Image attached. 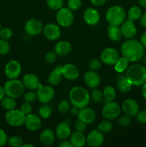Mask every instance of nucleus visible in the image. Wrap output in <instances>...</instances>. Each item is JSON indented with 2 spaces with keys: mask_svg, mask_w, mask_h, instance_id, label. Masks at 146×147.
<instances>
[{
  "mask_svg": "<svg viewBox=\"0 0 146 147\" xmlns=\"http://www.w3.org/2000/svg\"><path fill=\"white\" fill-rule=\"evenodd\" d=\"M126 13L124 9L120 6H113L106 11L105 18L110 25L120 26L125 21Z\"/></svg>",
  "mask_w": 146,
  "mask_h": 147,
  "instance_id": "20e7f679",
  "label": "nucleus"
},
{
  "mask_svg": "<svg viewBox=\"0 0 146 147\" xmlns=\"http://www.w3.org/2000/svg\"><path fill=\"white\" fill-rule=\"evenodd\" d=\"M78 109H79L78 108L75 107V106H74V107H72V109H70V111H71L72 115H73V116H76V115L78 114L79 113Z\"/></svg>",
  "mask_w": 146,
  "mask_h": 147,
  "instance_id": "13d9d810",
  "label": "nucleus"
},
{
  "mask_svg": "<svg viewBox=\"0 0 146 147\" xmlns=\"http://www.w3.org/2000/svg\"><path fill=\"white\" fill-rule=\"evenodd\" d=\"M139 109L140 107L137 102L133 99H126L122 104V109L124 113L131 117L135 116L137 115V113L139 112Z\"/></svg>",
  "mask_w": 146,
  "mask_h": 147,
  "instance_id": "dca6fc26",
  "label": "nucleus"
},
{
  "mask_svg": "<svg viewBox=\"0 0 146 147\" xmlns=\"http://www.w3.org/2000/svg\"><path fill=\"white\" fill-rule=\"evenodd\" d=\"M52 109L47 105H44L39 110V114L40 117L44 119H47L52 115Z\"/></svg>",
  "mask_w": 146,
  "mask_h": 147,
  "instance_id": "4c0bfd02",
  "label": "nucleus"
},
{
  "mask_svg": "<svg viewBox=\"0 0 146 147\" xmlns=\"http://www.w3.org/2000/svg\"><path fill=\"white\" fill-rule=\"evenodd\" d=\"M92 4L96 7H100L103 5L106 2V0H90Z\"/></svg>",
  "mask_w": 146,
  "mask_h": 147,
  "instance_id": "603ef678",
  "label": "nucleus"
},
{
  "mask_svg": "<svg viewBox=\"0 0 146 147\" xmlns=\"http://www.w3.org/2000/svg\"><path fill=\"white\" fill-rule=\"evenodd\" d=\"M47 4L52 10H59L63 6V0H47Z\"/></svg>",
  "mask_w": 146,
  "mask_h": 147,
  "instance_id": "e433bc0d",
  "label": "nucleus"
},
{
  "mask_svg": "<svg viewBox=\"0 0 146 147\" xmlns=\"http://www.w3.org/2000/svg\"><path fill=\"white\" fill-rule=\"evenodd\" d=\"M97 128H98V130L100 131L102 133H108V132L111 131L113 129V124L108 120L104 121L99 123Z\"/></svg>",
  "mask_w": 146,
  "mask_h": 147,
  "instance_id": "f704fd0d",
  "label": "nucleus"
},
{
  "mask_svg": "<svg viewBox=\"0 0 146 147\" xmlns=\"http://www.w3.org/2000/svg\"><path fill=\"white\" fill-rule=\"evenodd\" d=\"M70 142L74 147H82L86 143V137L83 132L77 131L70 136Z\"/></svg>",
  "mask_w": 146,
  "mask_h": 147,
  "instance_id": "a878e982",
  "label": "nucleus"
},
{
  "mask_svg": "<svg viewBox=\"0 0 146 147\" xmlns=\"http://www.w3.org/2000/svg\"><path fill=\"white\" fill-rule=\"evenodd\" d=\"M57 54L55 53V51L53 52V51H50L49 53H47L46 54L45 57V61L47 62V63H53L55 60L57 59Z\"/></svg>",
  "mask_w": 146,
  "mask_h": 147,
  "instance_id": "de8ad7c7",
  "label": "nucleus"
},
{
  "mask_svg": "<svg viewBox=\"0 0 146 147\" xmlns=\"http://www.w3.org/2000/svg\"><path fill=\"white\" fill-rule=\"evenodd\" d=\"M84 80L86 85L90 88H96L100 86L101 83V78L97 73L94 70L87 71L84 75Z\"/></svg>",
  "mask_w": 146,
  "mask_h": 147,
  "instance_id": "f3484780",
  "label": "nucleus"
},
{
  "mask_svg": "<svg viewBox=\"0 0 146 147\" xmlns=\"http://www.w3.org/2000/svg\"><path fill=\"white\" fill-rule=\"evenodd\" d=\"M139 4L142 7L146 8V0H139Z\"/></svg>",
  "mask_w": 146,
  "mask_h": 147,
  "instance_id": "052dcab7",
  "label": "nucleus"
},
{
  "mask_svg": "<svg viewBox=\"0 0 146 147\" xmlns=\"http://www.w3.org/2000/svg\"><path fill=\"white\" fill-rule=\"evenodd\" d=\"M37 98L42 103H47L52 100L54 96V90L50 86H42L37 90Z\"/></svg>",
  "mask_w": 146,
  "mask_h": 147,
  "instance_id": "9b49d317",
  "label": "nucleus"
},
{
  "mask_svg": "<svg viewBox=\"0 0 146 147\" xmlns=\"http://www.w3.org/2000/svg\"><path fill=\"white\" fill-rule=\"evenodd\" d=\"M142 15V10L141 9L137 6L132 7L128 11V19L133 21L136 20H138L140 18Z\"/></svg>",
  "mask_w": 146,
  "mask_h": 147,
  "instance_id": "473e14b6",
  "label": "nucleus"
},
{
  "mask_svg": "<svg viewBox=\"0 0 146 147\" xmlns=\"http://www.w3.org/2000/svg\"><path fill=\"white\" fill-rule=\"evenodd\" d=\"M22 147H27V146H29V147H33L34 146L31 144H22Z\"/></svg>",
  "mask_w": 146,
  "mask_h": 147,
  "instance_id": "680f3d73",
  "label": "nucleus"
},
{
  "mask_svg": "<svg viewBox=\"0 0 146 147\" xmlns=\"http://www.w3.org/2000/svg\"><path fill=\"white\" fill-rule=\"evenodd\" d=\"M103 96H104V101L107 102L113 101L116 97V91L114 88L111 86H106L103 89Z\"/></svg>",
  "mask_w": 146,
  "mask_h": 147,
  "instance_id": "c756f323",
  "label": "nucleus"
},
{
  "mask_svg": "<svg viewBox=\"0 0 146 147\" xmlns=\"http://www.w3.org/2000/svg\"><path fill=\"white\" fill-rule=\"evenodd\" d=\"M121 32L123 37L127 39H131L135 37L137 32V28L133 20H125L121 26Z\"/></svg>",
  "mask_w": 146,
  "mask_h": 147,
  "instance_id": "6ab92c4d",
  "label": "nucleus"
},
{
  "mask_svg": "<svg viewBox=\"0 0 146 147\" xmlns=\"http://www.w3.org/2000/svg\"><path fill=\"white\" fill-rule=\"evenodd\" d=\"M121 53L129 62H137L144 55V47L137 40L128 39L122 44Z\"/></svg>",
  "mask_w": 146,
  "mask_h": 147,
  "instance_id": "f257e3e1",
  "label": "nucleus"
},
{
  "mask_svg": "<svg viewBox=\"0 0 146 147\" xmlns=\"http://www.w3.org/2000/svg\"><path fill=\"white\" fill-rule=\"evenodd\" d=\"M86 123H84L83 121H80V119L77 120L75 121V123H74V126H75V129L77 131L80 132H84V131L86 130Z\"/></svg>",
  "mask_w": 146,
  "mask_h": 147,
  "instance_id": "09e8293b",
  "label": "nucleus"
},
{
  "mask_svg": "<svg viewBox=\"0 0 146 147\" xmlns=\"http://www.w3.org/2000/svg\"><path fill=\"white\" fill-rule=\"evenodd\" d=\"M42 23L37 19H30L26 22L24 30L30 35H37L43 31Z\"/></svg>",
  "mask_w": 146,
  "mask_h": 147,
  "instance_id": "f8f14e48",
  "label": "nucleus"
},
{
  "mask_svg": "<svg viewBox=\"0 0 146 147\" xmlns=\"http://www.w3.org/2000/svg\"><path fill=\"white\" fill-rule=\"evenodd\" d=\"M70 110V103L67 100H62L58 105V111L62 114H66Z\"/></svg>",
  "mask_w": 146,
  "mask_h": 147,
  "instance_id": "58836bf2",
  "label": "nucleus"
},
{
  "mask_svg": "<svg viewBox=\"0 0 146 147\" xmlns=\"http://www.w3.org/2000/svg\"><path fill=\"white\" fill-rule=\"evenodd\" d=\"M82 5L81 0H69L67 3L68 8L70 9L72 11H75L78 9Z\"/></svg>",
  "mask_w": 146,
  "mask_h": 147,
  "instance_id": "c03bdc74",
  "label": "nucleus"
},
{
  "mask_svg": "<svg viewBox=\"0 0 146 147\" xmlns=\"http://www.w3.org/2000/svg\"><path fill=\"white\" fill-rule=\"evenodd\" d=\"M83 18H84V22L87 24L95 25L100 21V17L98 11L96 9L90 7L84 11V14H83Z\"/></svg>",
  "mask_w": 146,
  "mask_h": 147,
  "instance_id": "4be33fe9",
  "label": "nucleus"
},
{
  "mask_svg": "<svg viewBox=\"0 0 146 147\" xmlns=\"http://www.w3.org/2000/svg\"><path fill=\"white\" fill-rule=\"evenodd\" d=\"M10 46L7 40H0V55H6L9 52Z\"/></svg>",
  "mask_w": 146,
  "mask_h": 147,
  "instance_id": "a19ab883",
  "label": "nucleus"
},
{
  "mask_svg": "<svg viewBox=\"0 0 146 147\" xmlns=\"http://www.w3.org/2000/svg\"><path fill=\"white\" fill-rule=\"evenodd\" d=\"M1 105L3 109L9 111L15 109L16 106H17V103L15 101V98L7 96H5L1 100Z\"/></svg>",
  "mask_w": 146,
  "mask_h": 147,
  "instance_id": "7c9ffc66",
  "label": "nucleus"
},
{
  "mask_svg": "<svg viewBox=\"0 0 146 147\" xmlns=\"http://www.w3.org/2000/svg\"><path fill=\"white\" fill-rule=\"evenodd\" d=\"M120 111H121V109L118 103L113 100V101L106 103L102 111V113L104 119L111 121L117 119L120 114Z\"/></svg>",
  "mask_w": 146,
  "mask_h": 147,
  "instance_id": "6e6552de",
  "label": "nucleus"
},
{
  "mask_svg": "<svg viewBox=\"0 0 146 147\" xmlns=\"http://www.w3.org/2000/svg\"><path fill=\"white\" fill-rule=\"evenodd\" d=\"M77 117L78 119L85 123L86 124H90L95 121L96 113L94 110L86 106L82 109H80L77 114Z\"/></svg>",
  "mask_w": 146,
  "mask_h": 147,
  "instance_id": "aec40b11",
  "label": "nucleus"
},
{
  "mask_svg": "<svg viewBox=\"0 0 146 147\" xmlns=\"http://www.w3.org/2000/svg\"><path fill=\"white\" fill-rule=\"evenodd\" d=\"M101 67L102 63L98 59H93V60H90V63H89V67L94 71L99 70Z\"/></svg>",
  "mask_w": 146,
  "mask_h": 147,
  "instance_id": "a18cd8bd",
  "label": "nucleus"
},
{
  "mask_svg": "<svg viewBox=\"0 0 146 147\" xmlns=\"http://www.w3.org/2000/svg\"><path fill=\"white\" fill-rule=\"evenodd\" d=\"M6 93H5V90H4V87H1L0 86V101L5 97Z\"/></svg>",
  "mask_w": 146,
  "mask_h": 147,
  "instance_id": "4d7b16f0",
  "label": "nucleus"
},
{
  "mask_svg": "<svg viewBox=\"0 0 146 147\" xmlns=\"http://www.w3.org/2000/svg\"><path fill=\"white\" fill-rule=\"evenodd\" d=\"M60 71H61L62 76L70 80H76L80 75L79 69L72 63H68V64H65L64 65L61 66Z\"/></svg>",
  "mask_w": 146,
  "mask_h": 147,
  "instance_id": "4468645a",
  "label": "nucleus"
},
{
  "mask_svg": "<svg viewBox=\"0 0 146 147\" xmlns=\"http://www.w3.org/2000/svg\"><path fill=\"white\" fill-rule=\"evenodd\" d=\"M59 146H60V147H73L71 142H68V141H67V140H63V142H62L61 143L59 144Z\"/></svg>",
  "mask_w": 146,
  "mask_h": 147,
  "instance_id": "864d4df0",
  "label": "nucleus"
},
{
  "mask_svg": "<svg viewBox=\"0 0 146 147\" xmlns=\"http://www.w3.org/2000/svg\"><path fill=\"white\" fill-rule=\"evenodd\" d=\"M72 47L70 42L67 41H60L54 46V51L58 55L64 56L71 52Z\"/></svg>",
  "mask_w": 146,
  "mask_h": 147,
  "instance_id": "393cba45",
  "label": "nucleus"
},
{
  "mask_svg": "<svg viewBox=\"0 0 146 147\" xmlns=\"http://www.w3.org/2000/svg\"><path fill=\"white\" fill-rule=\"evenodd\" d=\"M25 102L29 103H32L36 101L37 98V94L34 91H28L25 93L24 96Z\"/></svg>",
  "mask_w": 146,
  "mask_h": 147,
  "instance_id": "79ce46f5",
  "label": "nucleus"
},
{
  "mask_svg": "<svg viewBox=\"0 0 146 147\" xmlns=\"http://www.w3.org/2000/svg\"><path fill=\"white\" fill-rule=\"evenodd\" d=\"M7 142H8V136L7 133L2 129H0V146H4Z\"/></svg>",
  "mask_w": 146,
  "mask_h": 147,
  "instance_id": "8fccbe9b",
  "label": "nucleus"
},
{
  "mask_svg": "<svg viewBox=\"0 0 146 147\" xmlns=\"http://www.w3.org/2000/svg\"><path fill=\"white\" fill-rule=\"evenodd\" d=\"M107 34H108L109 38L113 42L119 41L123 36L121 30L119 26L110 25V24L107 27Z\"/></svg>",
  "mask_w": 146,
  "mask_h": 147,
  "instance_id": "cd10ccee",
  "label": "nucleus"
},
{
  "mask_svg": "<svg viewBox=\"0 0 146 147\" xmlns=\"http://www.w3.org/2000/svg\"><path fill=\"white\" fill-rule=\"evenodd\" d=\"M140 24H141L143 27H146V12L141 15V17H140Z\"/></svg>",
  "mask_w": 146,
  "mask_h": 147,
  "instance_id": "5fc2aeb1",
  "label": "nucleus"
},
{
  "mask_svg": "<svg viewBox=\"0 0 146 147\" xmlns=\"http://www.w3.org/2000/svg\"><path fill=\"white\" fill-rule=\"evenodd\" d=\"M126 78L133 86H143L146 82V68L140 64H135L127 68Z\"/></svg>",
  "mask_w": 146,
  "mask_h": 147,
  "instance_id": "7ed1b4c3",
  "label": "nucleus"
},
{
  "mask_svg": "<svg viewBox=\"0 0 146 147\" xmlns=\"http://www.w3.org/2000/svg\"><path fill=\"white\" fill-rule=\"evenodd\" d=\"M60 67L61 66L56 67L49 75L48 82L52 86H57L61 82L62 75L60 71Z\"/></svg>",
  "mask_w": 146,
  "mask_h": 147,
  "instance_id": "bb28decb",
  "label": "nucleus"
},
{
  "mask_svg": "<svg viewBox=\"0 0 146 147\" xmlns=\"http://www.w3.org/2000/svg\"><path fill=\"white\" fill-rule=\"evenodd\" d=\"M90 98H91L92 100L95 103H101L104 100V96H103L102 92L96 88H94V90H92Z\"/></svg>",
  "mask_w": 146,
  "mask_h": 147,
  "instance_id": "72a5a7b5",
  "label": "nucleus"
},
{
  "mask_svg": "<svg viewBox=\"0 0 146 147\" xmlns=\"http://www.w3.org/2000/svg\"><path fill=\"white\" fill-rule=\"evenodd\" d=\"M54 133L50 129H45L41 132L40 139L41 143L44 146H50L54 142Z\"/></svg>",
  "mask_w": 146,
  "mask_h": 147,
  "instance_id": "b1692460",
  "label": "nucleus"
},
{
  "mask_svg": "<svg viewBox=\"0 0 146 147\" xmlns=\"http://www.w3.org/2000/svg\"><path fill=\"white\" fill-rule=\"evenodd\" d=\"M119 58H120L119 53L117 50L113 47L105 48L102 52L101 55H100L101 61L107 65H115Z\"/></svg>",
  "mask_w": 146,
  "mask_h": 147,
  "instance_id": "9d476101",
  "label": "nucleus"
},
{
  "mask_svg": "<svg viewBox=\"0 0 146 147\" xmlns=\"http://www.w3.org/2000/svg\"><path fill=\"white\" fill-rule=\"evenodd\" d=\"M23 139L19 136H13L8 139V144L10 146L20 147L23 144Z\"/></svg>",
  "mask_w": 146,
  "mask_h": 147,
  "instance_id": "c9c22d12",
  "label": "nucleus"
},
{
  "mask_svg": "<svg viewBox=\"0 0 146 147\" xmlns=\"http://www.w3.org/2000/svg\"><path fill=\"white\" fill-rule=\"evenodd\" d=\"M86 142L90 147H99L104 142V136L98 129L92 130L86 138Z\"/></svg>",
  "mask_w": 146,
  "mask_h": 147,
  "instance_id": "2eb2a0df",
  "label": "nucleus"
},
{
  "mask_svg": "<svg viewBox=\"0 0 146 147\" xmlns=\"http://www.w3.org/2000/svg\"><path fill=\"white\" fill-rule=\"evenodd\" d=\"M130 123H131V116H127V115L121 116L118 119V124L123 127L128 126Z\"/></svg>",
  "mask_w": 146,
  "mask_h": 147,
  "instance_id": "37998d69",
  "label": "nucleus"
},
{
  "mask_svg": "<svg viewBox=\"0 0 146 147\" xmlns=\"http://www.w3.org/2000/svg\"><path fill=\"white\" fill-rule=\"evenodd\" d=\"M19 110L21 111L22 112L25 116H27V115L29 114V113H31L32 108H31V106L30 105V103H27V102H26V103H23L22 105H21Z\"/></svg>",
  "mask_w": 146,
  "mask_h": 147,
  "instance_id": "49530a36",
  "label": "nucleus"
},
{
  "mask_svg": "<svg viewBox=\"0 0 146 147\" xmlns=\"http://www.w3.org/2000/svg\"><path fill=\"white\" fill-rule=\"evenodd\" d=\"M56 20L59 25L62 27H68L72 24L74 21V15L70 9L62 7L57 10Z\"/></svg>",
  "mask_w": 146,
  "mask_h": 147,
  "instance_id": "0eeeda50",
  "label": "nucleus"
},
{
  "mask_svg": "<svg viewBox=\"0 0 146 147\" xmlns=\"http://www.w3.org/2000/svg\"><path fill=\"white\" fill-rule=\"evenodd\" d=\"M26 116L19 109H11L7 111L5 114V120L10 126L18 127L24 124Z\"/></svg>",
  "mask_w": 146,
  "mask_h": 147,
  "instance_id": "423d86ee",
  "label": "nucleus"
},
{
  "mask_svg": "<svg viewBox=\"0 0 146 147\" xmlns=\"http://www.w3.org/2000/svg\"><path fill=\"white\" fill-rule=\"evenodd\" d=\"M22 83L24 87L30 90L38 89L42 86L38 77L33 73H27L23 77Z\"/></svg>",
  "mask_w": 146,
  "mask_h": 147,
  "instance_id": "412c9836",
  "label": "nucleus"
},
{
  "mask_svg": "<svg viewBox=\"0 0 146 147\" xmlns=\"http://www.w3.org/2000/svg\"><path fill=\"white\" fill-rule=\"evenodd\" d=\"M4 73L9 79L17 78L21 73V64L17 60H10L6 64Z\"/></svg>",
  "mask_w": 146,
  "mask_h": 147,
  "instance_id": "1a4fd4ad",
  "label": "nucleus"
},
{
  "mask_svg": "<svg viewBox=\"0 0 146 147\" xmlns=\"http://www.w3.org/2000/svg\"><path fill=\"white\" fill-rule=\"evenodd\" d=\"M56 136L60 140H66L71 136V129L69 123L61 122L56 127Z\"/></svg>",
  "mask_w": 146,
  "mask_h": 147,
  "instance_id": "5701e85b",
  "label": "nucleus"
},
{
  "mask_svg": "<svg viewBox=\"0 0 146 147\" xmlns=\"http://www.w3.org/2000/svg\"><path fill=\"white\" fill-rule=\"evenodd\" d=\"M69 98L73 106L80 109L88 106L90 96L85 88L81 86H75L70 90Z\"/></svg>",
  "mask_w": 146,
  "mask_h": 147,
  "instance_id": "f03ea898",
  "label": "nucleus"
},
{
  "mask_svg": "<svg viewBox=\"0 0 146 147\" xmlns=\"http://www.w3.org/2000/svg\"><path fill=\"white\" fill-rule=\"evenodd\" d=\"M133 87V84L130 82V80L127 78H122L119 82L117 83V88L119 89L120 92L122 93H127V92L130 91Z\"/></svg>",
  "mask_w": 146,
  "mask_h": 147,
  "instance_id": "c85d7f7f",
  "label": "nucleus"
},
{
  "mask_svg": "<svg viewBox=\"0 0 146 147\" xmlns=\"http://www.w3.org/2000/svg\"><path fill=\"white\" fill-rule=\"evenodd\" d=\"M129 61L124 57H120L115 64V70L118 73L125 71L128 67Z\"/></svg>",
  "mask_w": 146,
  "mask_h": 147,
  "instance_id": "2f4dec72",
  "label": "nucleus"
},
{
  "mask_svg": "<svg viewBox=\"0 0 146 147\" xmlns=\"http://www.w3.org/2000/svg\"><path fill=\"white\" fill-rule=\"evenodd\" d=\"M142 93L145 98L146 99V82L143 85V88H142Z\"/></svg>",
  "mask_w": 146,
  "mask_h": 147,
  "instance_id": "bf43d9fd",
  "label": "nucleus"
},
{
  "mask_svg": "<svg viewBox=\"0 0 146 147\" xmlns=\"http://www.w3.org/2000/svg\"><path fill=\"white\" fill-rule=\"evenodd\" d=\"M24 125L28 130L31 131H37L41 128V119L38 116L31 113L26 116Z\"/></svg>",
  "mask_w": 146,
  "mask_h": 147,
  "instance_id": "a211bd4d",
  "label": "nucleus"
},
{
  "mask_svg": "<svg viewBox=\"0 0 146 147\" xmlns=\"http://www.w3.org/2000/svg\"><path fill=\"white\" fill-rule=\"evenodd\" d=\"M1 24H0V30H1Z\"/></svg>",
  "mask_w": 146,
  "mask_h": 147,
  "instance_id": "e2e57ef3",
  "label": "nucleus"
},
{
  "mask_svg": "<svg viewBox=\"0 0 146 147\" xmlns=\"http://www.w3.org/2000/svg\"><path fill=\"white\" fill-rule=\"evenodd\" d=\"M136 119L138 122L141 123H146V111H141L138 112L136 115Z\"/></svg>",
  "mask_w": 146,
  "mask_h": 147,
  "instance_id": "3c124183",
  "label": "nucleus"
},
{
  "mask_svg": "<svg viewBox=\"0 0 146 147\" xmlns=\"http://www.w3.org/2000/svg\"><path fill=\"white\" fill-rule=\"evenodd\" d=\"M140 42L142 43L143 47H146V32L142 34L141 38H140Z\"/></svg>",
  "mask_w": 146,
  "mask_h": 147,
  "instance_id": "6e6d98bb",
  "label": "nucleus"
},
{
  "mask_svg": "<svg viewBox=\"0 0 146 147\" xmlns=\"http://www.w3.org/2000/svg\"><path fill=\"white\" fill-rule=\"evenodd\" d=\"M12 30L9 27H4V28H1L0 30V38L3 39V40H8L10 39L12 36Z\"/></svg>",
  "mask_w": 146,
  "mask_h": 147,
  "instance_id": "ea45409f",
  "label": "nucleus"
},
{
  "mask_svg": "<svg viewBox=\"0 0 146 147\" xmlns=\"http://www.w3.org/2000/svg\"><path fill=\"white\" fill-rule=\"evenodd\" d=\"M43 34L47 40L54 41L60 38L61 35V30L58 25L50 23L45 25L43 28Z\"/></svg>",
  "mask_w": 146,
  "mask_h": 147,
  "instance_id": "ddd939ff",
  "label": "nucleus"
},
{
  "mask_svg": "<svg viewBox=\"0 0 146 147\" xmlns=\"http://www.w3.org/2000/svg\"><path fill=\"white\" fill-rule=\"evenodd\" d=\"M24 86L22 82L16 79H9L4 83V88L6 96L14 98H17L23 94L24 91Z\"/></svg>",
  "mask_w": 146,
  "mask_h": 147,
  "instance_id": "39448f33",
  "label": "nucleus"
}]
</instances>
